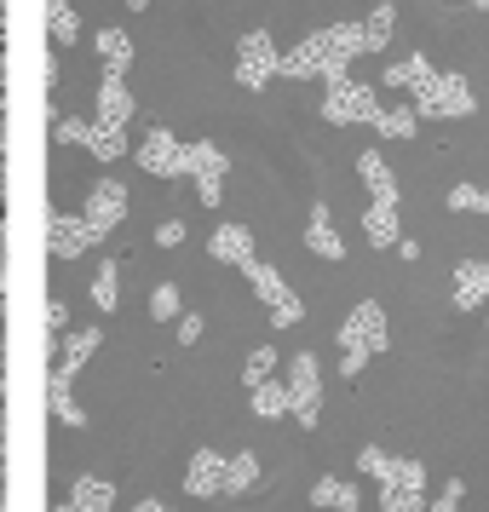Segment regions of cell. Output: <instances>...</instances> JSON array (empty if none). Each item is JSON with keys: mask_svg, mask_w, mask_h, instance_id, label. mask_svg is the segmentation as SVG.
<instances>
[{"mask_svg": "<svg viewBox=\"0 0 489 512\" xmlns=\"http://www.w3.org/2000/svg\"><path fill=\"white\" fill-rule=\"evenodd\" d=\"M248 282H254V294H259V300L271 305V323H277V328H294V323L305 317L300 294H294V288H288V282H282L277 271L265 265V259H254V265H248Z\"/></svg>", "mask_w": 489, "mask_h": 512, "instance_id": "obj_3", "label": "cell"}, {"mask_svg": "<svg viewBox=\"0 0 489 512\" xmlns=\"http://www.w3.org/2000/svg\"><path fill=\"white\" fill-rule=\"evenodd\" d=\"M156 242H162V248H179V242H185V225H179V219H167L162 231H156Z\"/></svg>", "mask_w": 489, "mask_h": 512, "instance_id": "obj_38", "label": "cell"}, {"mask_svg": "<svg viewBox=\"0 0 489 512\" xmlns=\"http://www.w3.org/2000/svg\"><path fill=\"white\" fill-rule=\"evenodd\" d=\"M449 300L461 305V311L489 305V265H484V259H466V265H455V288H449Z\"/></svg>", "mask_w": 489, "mask_h": 512, "instance_id": "obj_13", "label": "cell"}, {"mask_svg": "<svg viewBox=\"0 0 489 512\" xmlns=\"http://www.w3.org/2000/svg\"><path fill=\"white\" fill-rule=\"evenodd\" d=\"M139 167L156 173V179H179V173H185V144L173 139L167 127H150L144 144H139Z\"/></svg>", "mask_w": 489, "mask_h": 512, "instance_id": "obj_9", "label": "cell"}, {"mask_svg": "<svg viewBox=\"0 0 489 512\" xmlns=\"http://www.w3.org/2000/svg\"><path fill=\"white\" fill-rule=\"evenodd\" d=\"M277 70H282L277 41H271L265 29L242 35V47H236V81H242V87H265V81H271Z\"/></svg>", "mask_w": 489, "mask_h": 512, "instance_id": "obj_6", "label": "cell"}, {"mask_svg": "<svg viewBox=\"0 0 489 512\" xmlns=\"http://www.w3.org/2000/svg\"><path fill=\"white\" fill-rule=\"evenodd\" d=\"M254 409L265 420H282V415H294V397H288L282 380H265V386H254Z\"/></svg>", "mask_w": 489, "mask_h": 512, "instance_id": "obj_27", "label": "cell"}, {"mask_svg": "<svg viewBox=\"0 0 489 512\" xmlns=\"http://www.w3.org/2000/svg\"><path fill=\"white\" fill-rule=\"evenodd\" d=\"M472 6H489V0H472Z\"/></svg>", "mask_w": 489, "mask_h": 512, "instance_id": "obj_42", "label": "cell"}, {"mask_svg": "<svg viewBox=\"0 0 489 512\" xmlns=\"http://www.w3.org/2000/svg\"><path fill=\"white\" fill-rule=\"evenodd\" d=\"M363 236H369L374 248H397V202H369V213H363Z\"/></svg>", "mask_w": 489, "mask_h": 512, "instance_id": "obj_19", "label": "cell"}, {"mask_svg": "<svg viewBox=\"0 0 489 512\" xmlns=\"http://www.w3.org/2000/svg\"><path fill=\"white\" fill-rule=\"evenodd\" d=\"M392 24H397L392 6H374L369 18L357 24V29H363V52H380V47H386V41H392Z\"/></svg>", "mask_w": 489, "mask_h": 512, "instance_id": "obj_28", "label": "cell"}, {"mask_svg": "<svg viewBox=\"0 0 489 512\" xmlns=\"http://www.w3.org/2000/svg\"><path fill=\"white\" fill-rule=\"evenodd\" d=\"M116 300H121V265L116 259H104L98 277H93V305L98 311H116Z\"/></svg>", "mask_w": 489, "mask_h": 512, "instance_id": "obj_29", "label": "cell"}, {"mask_svg": "<svg viewBox=\"0 0 489 512\" xmlns=\"http://www.w3.org/2000/svg\"><path fill=\"white\" fill-rule=\"evenodd\" d=\"M386 466H392V455H386V449H363V455H357V472H369L374 484L386 478Z\"/></svg>", "mask_w": 489, "mask_h": 512, "instance_id": "obj_35", "label": "cell"}, {"mask_svg": "<svg viewBox=\"0 0 489 512\" xmlns=\"http://www.w3.org/2000/svg\"><path fill=\"white\" fill-rule=\"evenodd\" d=\"M449 208L455 213H484V185H455L449 190Z\"/></svg>", "mask_w": 489, "mask_h": 512, "instance_id": "obj_34", "label": "cell"}, {"mask_svg": "<svg viewBox=\"0 0 489 512\" xmlns=\"http://www.w3.org/2000/svg\"><path fill=\"white\" fill-rule=\"evenodd\" d=\"M98 236L87 231V219L81 213H52V225H47V248L58 259H81L87 248H93Z\"/></svg>", "mask_w": 489, "mask_h": 512, "instance_id": "obj_11", "label": "cell"}, {"mask_svg": "<svg viewBox=\"0 0 489 512\" xmlns=\"http://www.w3.org/2000/svg\"><path fill=\"white\" fill-rule=\"evenodd\" d=\"M305 248H311L317 259H340V254H346V242H340V231H334L328 208H311V225H305Z\"/></svg>", "mask_w": 489, "mask_h": 512, "instance_id": "obj_18", "label": "cell"}, {"mask_svg": "<svg viewBox=\"0 0 489 512\" xmlns=\"http://www.w3.org/2000/svg\"><path fill=\"white\" fill-rule=\"evenodd\" d=\"M87 150H93L98 162H116V156H127V133L110 127V121H93L87 127Z\"/></svg>", "mask_w": 489, "mask_h": 512, "instance_id": "obj_24", "label": "cell"}, {"mask_svg": "<svg viewBox=\"0 0 489 512\" xmlns=\"http://www.w3.org/2000/svg\"><path fill=\"white\" fill-rule=\"evenodd\" d=\"M311 507H323V512H357L363 501H357V489H351L346 478H317V484H311Z\"/></svg>", "mask_w": 489, "mask_h": 512, "instance_id": "obj_20", "label": "cell"}, {"mask_svg": "<svg viewBox=\"0 0 489 512\" xmlns=\"http://www.w3.org/2000/svg\"><path fill=\"white\" fill-rule=\"evenodd\" d=\"M52 415L64 420V426H87V409L75 403L70 380H58V374H52Z\"/></svg>", "mask_w": 489, "mask_h": 512, "instance_id": "obj_30", "label": "cell"}, {"mask_svg": "<svg viewBox=\"0 0 489 512\" xmlns=\"http://www.w3.org/2000/svg\"><path fill=\"white\" fill-rule=\"evenodd\" d=\"M133 512H167V507H162V501H139Z\"/></svg>", "mask_w": 489, "mask_h": 512, "instance_id": "obj_40", "label": "cell"}, {"mask_svg": "<svg viewBox=\"0 0 489 512\" xmlns=\"http://www.w3.org/2000/svg\"><path fill=\"white\" fill-rule=\"evenodd\" d=\"M173 328H179V340H185V346H196V340H202V317H196V311H185Z\"/></svg>", "mask_w": 489, "mask_h": 512, "instance_id": "obj_37", "label": "cell"}, {"mask_svg": "<svg viewBox=\"0 0 489 512\" xmlns=\"http://www.w3.org/2000/svg\"><path fill=\"white\" fill-rule=\"evenodd\" d=\"M323 116H328V121H340V127H351V121H369V127H374L380 104H374V93L363 87V81H351V75H328Z\"/></svg>", "mask_w": 489, "mask_h": 512, "instance_id": "obj_2", "label": "cell"}, {"mask_svg": "<svg viewBox=\"0 0 489 512\" xmlns=\"http://www.w3.org/2000/svg\"><path fill=\"white\" fill-rule=\"evenodd\" d=\"M98 121H110V127H127L133 121V93H127L121 75H104L98 81Z\"/></svg>", "mask_w": 489, "mask_h": 512, "instance_id": "obj_15", "label": "cell"}, {"mask_svg": "<svg viewBox=\"0 0 489 512\" xmlns=\"http://www.w3.org/2000/svg\"><path fill=\"white\" fill-rule=\"evenodd\" d=\"M420 495H426V466L420 461L386 466V478H380V507L386 512H420Z\"/></svg>", "mask_w": 489, "mask_h": 512, "instance_id": "obj_4", "label": "cell"}, {"mask_svg": "<svg viewBox=\"0 0 489 512\" xmlns=\"http://www.w3.org/2000/svg\"><path fill=\"white\" fill-rule=\"evenodd\" d=\"M81 219H87V231L104 242V236H110L121 219H127V190H121L116 179H98L93 196H87V208H81Z\"/></svg>", "mask_w": 489, "mask_h": 512, "instance_id": "obj_8", "label": "cell"}, {"mask_svg": "<svg viewBox=\"0 0 489 512\" xmlns=\"http://www.w3.org/2000/svg\"><path fill=\"white\" fill-rule=\"evenodd\" d=\"M254 484H259V461L254 455H248V449L225 455V495H248Z\"/></svg>", "mask_w": 489, "mask_h": 512, "instance_id": "obj_23", "label": "cell"}, {"mask_svg": "<svg viewBox=\"0 0 489 512\" xmlns=\"http://www.w3.org/2000/svg\"><path fill=\"white\" fill-rule=\"evenodd\" d=\"M213 259H225V265H242V271H248V265H254V231H248V225H219V231H213Z\"/></svg>", "mask_w": 489, "mask_h": 512, "instance_id": "obj_14", "label": "cell"}, {"mask_svg": "<svg viewBox=\"0 0 489 512\" xmlns=\"http://www.w3.org/2000/svg\"><path fill=\"white\" fill-rule=\"evenodd\" d=\"M374 127H380L386 139H415L420 116H415V104H409V110H380V116H374Z\"/></svg>", "mask_w": 489, "mask_h": 512, "instance_id": "obj_31", "label": "cell"}, {"mask_svg": "<svg viewBox=\"0 0 489 512\" xmlns=\"http://www.w3.org/2000/svg\"><path fill=\"white\" fill-rule=\"evenodd\" d=\"M47 24H52V41L58 47H75L81 41V18H75L70 0H47Z\"/></svg>", "mask_w": 489, "mask_h": 512, "instance_id": "obj_25", "label": "cell"}, {"mask_svg": "<svg viewBox=\"0 0 489 512\" xmlns=\"http://www.w3.org/2000/svg\"><path fill=\"white\" fill-rule=\"evenodd\" d=\"M288 397H294V415H300V426H317V420H323V409H317V397H323L317 357H294V369H288Z\"/></svg>", "mask_w": 489, "mask_h": 512, "instance_id": "obj_10", "label": "cell"}, {"mask_svg": "<svg viewBox=\"0 0 489 512\" xmlns=\"http://www.w3.org/2000/svg\"><path fill=\"white\" fill-rule=\"evenodd\" d=\"M271 374H277V351H271V346H259L254 357H248V369H242V380H248V392H254V386H265Z\"/></svg>", "mask_w": 489, "mask_h": 512, "instance_id": "obj_33", "label": "cell"}, {"mask_svg": "<svg viewBox=\"0 0 489 512\" xmlns=\"http://www.w3.org/2000/svg\"><path fill=\"white\" fill-rule=\"evenodd\" d=\"M357 173H363V185H369L374 202H397V179H392V167H386L380 150H363L357 156Z\"/></svg>", "mask_w": 489, "mask_h": 512, "instance_id": "obj_17", "label": "cell"}, {"mask_svg": "<svg viewBox=\"0 0 489 512\" xmlns=\"http://www.w3.org/2000/svg\"><path fill=\"white\" fill-rule=\"evenodd\" d=\"M127 6H133V12H144V6H150V0H127Z\"/></svg>", "mask_w": 489, "mask_h": 512, "instance_id": "obj_41", "label": "cell"}, {"mask_svg": "<svg viewBox=\"0 0 489 512\" xmlns=\"http://www.w3.org/2000/svg\"><path fill=\"white\" fill-rule=\"evenodd\" d=\"M110 507H116V484L110 478H75L64 512H110Z\"/></svg>", "mask_w": 489, "mask_h": 512, "instance_id": "obj_16", "label": "cell"}, {"mask_svg": "<svg viewBox=\"0 0 489 512\" xmlns=\"http://www.w3.org/2000/svg\"><path fill=\"white\" fill-rule=\"evenodd\" d=\"M98 351V328H81V334H70V346H64V357H58V380H75V374H81V363H87V357H93Z\"/></svg>", "mask_w": 489, "mask_h": 512, "instance_id": "obj_22", "label": "cell"}, {"mask_svg": "<svg viewBox=\"0 0 489 512\" xmlns=\"http://www.w3.org/2000/svg\"><path fill=\"white\" fill-rule=\"evenodd\" d=\"M98 58H104V75H127L133 64V41H127V29H98Z\"/></svg>", "mask_w": 489, "mask_h": 512, "instance_id": "obj_21", "label": "cell"}, {"mask_svg": "<svg viewBox=\"0 0 489 512\" xmlns=\"http://www.w3.org/2000/svg\"><path fill=\"white\" fill-rule=\"evenodd\" d=\"M415 116H472V87L461 75H432L415 93Z\"/></svg>", "mask_w": 489, "mask_h": 512, "instance_id": "obj_5", "label": "cell"}, {"mask_svg": "<svg viewBox=\"0 0 489 512\" xmlns=\"http://www.w3.org/2000/svg\"><path fill=\"white\" fill-rule=\"evenodd\" d=\"M64 323H70V311H64V305H58V300H52V305H47V328H52V334H58V328H64Z\"/></svg>", "mask_w": 489, "mask_h": 512, "instance_id": "obj_39", "label": "cell"}, {"mask_svg": "<svg viewBox=\"0 0 489 512\" xmlns=\"http://www.w3.org/2000/svg\"><path fill=\"white\" fill-rule=\"evenodd\" d=\"M386 340H392V334H386V311H380L374 300H363L346 317V328H340V346H346V363H340V369L363 374V363H369V357H380V351H386Z\"/></svg>", "mask_w": 489, "mask_h": 512, "instance_id": "obj_1", "label": "cell"}, {"mask_svg": "<svg viewBox=\"0 0 489 512\" xmlns=\"http://www.w3.org/2000/svg\"><path fill=\"white\" fill-rule=\"evenodd\" d=\"M432 64H426V58H403V64H392V70H386V87H403V93H420V87H426V81H432Z\"/></svg>", "mask_w": 489, "mask_h": 512, "instance_id": "obj_26", "label": "cell"}, {"mask_svg": "<svg viewBox=\"0 0 489 512\" xmlns=\"http://www.w3.org/2000/svg\"><path fill=\"white\" fill-rule=\"evenodd\" d=\"M87 127H93V121L64 116V121H58V133H52V139H58V144H87Z\"/></svg>", "mask_w": 489, "mask_h": 512, "instance_id": "obj_36", "label": "cell"}, {"mask_svg": "<svg viewBox=\"0 0 489 512\" xmlns=\"http://www.w3.org/2000/svg\"><path fill=\"white\" fill-rule=\"evenodd\" d=\"M225 150L219 144H185V173L196 179V190H202V202L208 208H219V196H225Z\"/></svg>", "mask_w": 489, "mask_h": 512, "instance_id": "obj_7", "label": "cell"}, {"mask_svg": "<svg viewBox=\"0 0 489 512\" xmlns=\"http://www.w3.org/2000/svg\"><path fill=\"white\" fill-rule=\"evenodd\" d=\"M150 317H162V323H179V317H185V305H179V288H173V282H162V288L150 294Z\"/></svg>", "mask_w": 489, "mask_h": 512, "instance_id": "obj_32", "label": "cell"}, {"mask_svg": "<svg viewBox=\"0 0 489 512\" xmlns=\"http://www.w3.org/2000/svg\"><path fill=\"white\" fill-rule=\"evenodd\" d=\"M185 489L196 501L225 495V455H219V449H196V455H190V472H185Z\"/></svg>", "mask_w": 489, "mask_h": 512, "instance_id": "obj_12", "label": "cell"}]
</instances>
